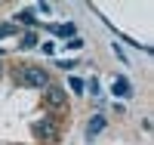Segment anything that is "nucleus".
<instances>
[{
    "instance_id": "nucleus-7",
    "label": "nucleus",
    "mask_w": 154,
    "mask_h": 145,
    "mask_svg": "<svg viewBox=\"0 0 154 145\" xmlns=\"http://www.w3.org/2000/svg\"><path fill=\"white\" fill-rule=\"evenodd\" d=\"M16 19H19V22H25V25H34V22H37L31 9H22V12H19V16H16Z\"/></svg>"
},
{
    "instance_id": "nucleus-9",
    "label": "nucleus",
    "mask_w": 154,
    "mask_h": 145,
    "mask_svg": "<svg viewBox=\"0 0 154 145\" xmlns=\"http://www.w3.org/2000/svg\"><path fill=\"white\" fill-rule=\"evenodd\" d=\"M68 87L74 90V93H83V90H86V84L80 80V77H71V80H68Z\"/></svg>"
},
{
    "instance_id": "nucleus-1",
    "label": "nucleus",
    "mask_w": 154,
    "mask_h": 145,
    "mask_svg": "<svg viewBox=\"0 0 154 145\" xmlns=\"http://www.w3.org/2000/svg\"><path fill=\"white\" fill-rule=\"evenodd\" d=\"M22 80L31 84V87H49V77H46L43 68H25L22 71Z\"/></svg>"
},
{
    "instance_id": "nucleus-5",
    "label": "nucleus",
    "mask_w": 154,
    "mask_h": 145,
    "mask_svg": "<svg viewBox=\"0 0 154 145\" xmlns=\"http://www.w3.org/2000/svg\"><path fill=\"white\" fill-rule=\"evenodd\" d=\"M130 93H133L130 80H126V77H117V80H114V96H130Z\"/></svg>"
},
{
    "instance_id": "nucleus-11",
    "label": "nucleus",
    "mask_w": 154,
    "mask_h": 145,
    "mask_svg": "<svg viewBox=\"0 0 154 145\" xmlns=\"http://www.w3.org/2000/svg\"><path fill=\"white\" fill-rule=\"evenodd\" d=\"M80 46H83L80 37H71V40H68V49H80Z\"/></svg>"
},
{
    "instance_id": "nucleus-3",
    "label": "nucleus",
    "mask_w": 154,
    "mask_h": 145,
    "mask_svg": "<svg viewBox=\"0 0 154 145\" xmlns=\"http://www.w3.org/2000/svg\"><path fill=\"white\" fill-rule=\"evenodd\" d=\"M102 130H105V117H102V114H96L93 121L86 124V136H89V139H96V136L102 133Z\"/></svg>"
},
{
    "instance_id": "nucleus-4",
    "label": "nucleus",
    "mask_w": 154,
    "mask_h": 145,
    "mask_svg": "<svg viewBox=\"0 0 154 145\" xmlns=\"http://www.w3.org/2000/svg\"><path fill=\"white\" fill-rule=\"evenodd\" d=\"M46 102L53 105V108H62V105H65V93H62L59 87H49L46 90Z\"/></svg>"
},
{
    "instance_id": "nucleus-8",
    "label": "nucleus",
    "mask_w": 154,
    "mask_h": 145,
    "mask_svg": "<svg viewBox=\"0 0 154 145\" xmlns=\"http://www.w3.org/2000/svg\"><path fill=\"white\" fill-rule=\"evenodd\" d=\"M34 43H37V34H34V31H28V34L22 37V49H31Z\"/></svg>"
},
{
    "instance_id": "nucleus-12",
    "label": "nucleus",
    "mask_w": 154,
    "mask_h": 145,
    "mask_svg": "<svg viewBox=\"0 0 154 145\" xmlns=\"http://www.w3.org/2000/svg\"><path fill=\"white\" fill-rule=\"evenodd\" d=\"M0 52H3V49H0Z\"/></svg>"
},
{
    "instance_id": "nucleus-2",
    "label": "nucleus",
    "mask_w": 154,
    "mask_h": 145,
    "mask_svg": "<svg viewBox=\"0 0 154 145\" xmlns=\"http://www.w3.org/2000/svg\"><path fill=\"white\" fill-rule=\"evenodd\" d=\"M31 133H34L37 139H53V136H56V124L49 121V117H43V121H37V124L31 127Z\"/></svg>"
},
{
    "instance_id": "nucleus-6",
    "label": "nucleus",
    "mask_w": 154,
    "mask_h": 145,
    "mask_svg": "<svg viewBox=\"0 0 154 145\" xmlns=\"http://www.w3.org/2000/svg\"><path fill=\"white\" fill-rule=\"evenodd\" d=\"M56 37H74V25H53Z\"/></svg>"
},
{
    "instance_id": "nucleus-10",
    "label": "nucleus",
    "mask_w": 154,
    "mask_h": 145,
    "mask_svg": "<svg viewBox=\"0 0 154 145\" xmlns=\"http://www.w3.org/2000/svg\"><path fill=\"white\" fill-rule=\"evenodd\" d=\"M9 34H16V25H0V37H9Z\"/></svg>"
}]
</instances>
